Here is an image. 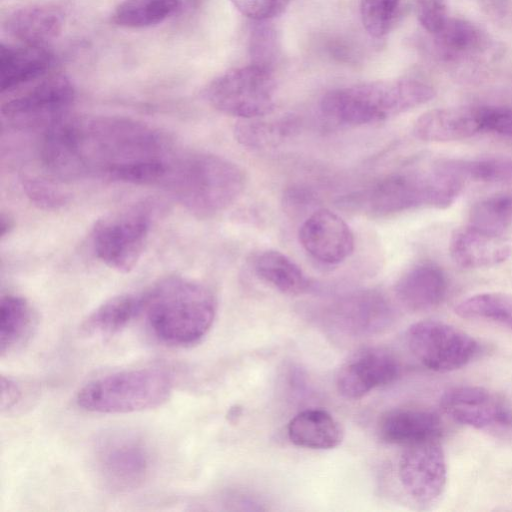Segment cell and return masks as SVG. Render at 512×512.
<instances>
[{"instance_id": "obj_28", "label": "cell", "mask_w": 512, "mask_h": 512, "mask_svg": "<svg viewBox=\"0 0 512 512\" xmlns=\"http://www.w3.org/2000/svg\"><path fill=\"white\" fill-rule=\"evenodd\" d=\"M33 312L28 301L18 295L2 296L0 301V354L9 355L30 336Z\"/></svg>"}, {"instance_id": "obj_32", "label": "cell", "mask_w": 512, "mask_h": 512, "mask_svg": "<svg viewBox=\"0 0 512 512\" xmlns=\"http://www.w3.org/2000/svg\"><path fill=\"white\" fill-rule=\"evenodd\" d=\"M468 225L498 235L512 228V191L495 193L476 202L470 209Z\"/></svg>"}, {"instance_id": "obj_38", "label": "cell", "mask_w": 512, "mask_h": 512, "mask_svg": "<svg viewBox=\"0 0 512 512\" xmlns=\"http://www.w3.org/2000/svg\"><path fill=\"white\" fill-rule=\"evenodd\" d=\"M415 12L421 26L431 35L448 20L447 0H415Z\"/></svg>"}, {"instance_id": "obj_27", "label": "cell", "mask_w": 512, "mask_h": 512, "mask_svg": "<svg viewBox=\"0 0 512 512\" xmlns=\"http://www.w3.org/2000/svg\"><path fill=\"white\" fill-rule=\"evenodd\" d=\"M433 167L461 182L512 183V158L441 159Z\"/></svg>"}, {"instance_id": "obj_31", "label": "cell", "mask_w": 512, "mask_h": 512, "mask_svg": "<svg viewBox=\"0 0 512 512\" xmlns=\"http://www.w3.org/2000/svg\"><path fill=\"white\" fill-rule=\"evenodd\" d=\"M263 118L242 119L237 122L234 135L242 146L251 149L274 147L292 135L296 128L295 121L290 118L269 121Z\"/></svg>"}, {"instance_id": "obj_36", "label": "cell", "mask_w": 512, "mask_h": 512, "mask_svg": "<svg viewBox=\"0 0 512 512\" xmlns=\"http://www.w3.org/2000/svg\"><path fill=\"white\" fill-rule=\"evenodd\" d=\"M482 132L512 137V108L506 106H478Z\"/></svg>"}, {"instance_id": "obj_34", "label": "cell", "mask_w": 512, "mask_h": 512, "mask_svg": "<svg viewBox=\"0 0 512 512\" xmlns=\"http://www.w3.org/2000/svg\"><path fill=\"white\" fill-rule=\"evenodd\" d=\"M248 52L250 64L274 71L280 58V41L275 29L266 24L254 26L248 40Z\"/></svg>"}, {"instance_id": "obj_15", "label": "cell", "mask_w": 512, "mask_h": 512, "mask_svg": "<svg viewBox=\"0 0 512 512\" xmlns=\"http://www.w3.org/2000/svg\"><path fill=\"white\" fill-rule=\"evenodd\" d=\"M399 372V363L392 353L380 347H366L342 364L336 376V386L343 397L358 399L375 388L392 383Z\"/></svg>"}, {"instance_id": "obj_1", "label": "cell", "mask_w": 512, "mask_h": 512, "mask_svg": "<svg viewBox=\"0 0 512 512\" xmlns=\"http://www.w3.org/2000/svg\"><path fill=\"white\" fill-rule=\"evenodd\" d=\"M53 136L70 181L97 177L162 186L177 154L161 131L126 117L67 115Z\"/></svg>"}, {"instance_id": "obj_20", "label": "cell", "mask_w": 512, "mask_h": 512, "mask_svg": "<svg viewBox=\"0 0 512 512\" xmlns=\"http://www.w3.org/2000/svg\"><path fill=\"white\" fill-rule=\"evenodd\" d=\"M436 54L445 61L477 60L491 56L494 43L475 23L449 17L444 26L433 34Z\"/></svg>"}, {"instance_id": "obj_6", "label": "cell", "mask_w": 512, "mask_h": 512, "mask_svg": "<svg viewBox=\"0 0 512 512\" xmlns=\"http://www.w3.org/2000/svg\"><path fill=\"white\" fill-rule=\"evenodd\" d=\"M172 389L173 380L167 371L136 368L86 383L75 400L80 408L93 413H134L161 406L169 399Z\"/></svg>"}, {"instance_id": "obj_8", "label": "cell", "mask_w": 512, "mask_h": 512, "mask_svg": "<svg viewBox=\"0 0 512 512\" xmlns=\"http://www.w3.org/2000/svg\"><path fill=\"white\" fill-rule=\"evenodd\" d=\"M273 71L250 64L219 75L205 89V98L216 110L242 119L265 117L275 106Z\"/></svg>"}, {"instance_id": "obj_30", "label": "cell", "mask_w": 512, "mask_h": 512, "mask_svg": "<svg viewBox=\"0 0 512 512\" xmlns=\"http://www.w3.org/2000/svg\"><path fill=\"white\" fill-rule=\"evenodd\" d=\"M454 312L465 319L494 323L512 330V294L483 292L457 302Z\"/></svg>"}, {"instance_id": "obj_13", "label": "cell", "mask_w": 512, "mask_h": 512, "mask_svg": "<svg viewBox=\"0 0 512 512\" xmlns=\"http://www.w3.org/2000/svg\"><path fill=\"white\" fill-rule=\"evenodd\" d=\"M398 478L415 501L424 504L438 499L447 481L446 459L439 441L406 446L398 462Z\"/></svg>"}, {"instance_id": "obj_2", "label": "cell", "mask_w": 512, "mask_h": 512, "mask_svg": "<svg viewBox=\"0 0 512 512\" xmlns=\"http://www.w3.org/2000/svg\"><path fill=\"white\" fill-rule=\"evenodd\" d=\"M143 315L154 336L175 347L198 343L216 315V299L204 284L182 276L164 278L144 291Z\"/></svg>"}, {"instance_id": "obj_26", "label": "cell", "mask_w": 512, "mask_h": 512, "mask_svg": "<svg viewBox=\"0 0 512 512\" xmlns=\"http://www.w3.org/2000/svg\"><path fill=\"white\" fill-rule=\"evenodd\" d=\"M253 267L258 277L284 294L300 295L311 285L301 267L277 250L259 253L254 259Z\"/></svg>"}, {"instance_id": "obj_33", "label": "cell", "mask_w": 512, "mask_h": 512, "mask_svg": "<svg viewBox=\"0 0 512 512\" xmlns=\"http://www.w3.org/2000/svg\"><path fill=\"white\" fill-rule=\"evenodd\" d=\"M402 0H360V18L373 38L384 37L395 23Z\"/></svg>"}, {"instance_id": "obj_11", "label": "cell", "mask_w": 512, "mask_h": 512, "mask_svg": "<svg viewBox=\"0 0 512 512\" xmlns=\"http://www.w3.org/2000/svg\"><path fill=\"white\" fill-rule=\"evenodd\" d=\"M75 98V88L64 74L46 75L24 93L1 107L3 118L21 129H46L68 115Z\"/></svg>"}, {"instance_id": "obj_22", "label": "cell", "mask_w": 512, "mask_h": 512, "mask_svg": "<svg viewBox=\"0 0 512 512\" xmlns=\"http://www.w3.org/2000/svg\"><path fill=\"white\" fill-rule=\"evenodd\" d=\"M53 63L54 57L46 47L2 43L0 47L1 92H11L43 78L51 70Z\"/></svg>"}, {"instance_id": "obj_40", "label": "cell", "mask_w": 512, "mask_h": 512, "mask_svg": "<svg viewBox=\"0 0 512 512\" xmlns=\"http://www.w3.org/2000/svg\"><path fill=\"white\" fill-rule=\"evenodd\" d=\"M284 205L288 212H299L305 208H309V205L315 200L314 195L311 191L302 187H292L285 192L283 197Z\"/></svg>"}, {"instance_id": "obj_21", "label": "cell", "mask_w": 512, "mask_h": 512, "mask_svg": "<svg viewBox=\"0 0 512 512\" xmlns=\"http://www.w3.org/2000/svg\"><path fill=\"white\" fill-rule=\"evenodd\" d=\"M442 421L431 411L422 409H394L386 412L377 426L379 439L388 444L410 446L439 440Z\"/></svg>"}, {"instance_id": "obj_5", "label": "cell", "mask_w": 512, "mask_h": 512, "mask_svg": "<svg viewBox=\"0 0 512 512\" xmlns=\"http://www.w3.org/2000/svg\"><path fill=\"white\" fill-rule=\"evenodd\" d=\"M462 187L463 182L434 167L430 171H400L343 197L340 204L377 217L420 207L446 209L456 201Z\"/></svg>"}, {"instance_id": "obj_9", "label": "cell", "mask_w": 512, "mask_h": 512, "mask_svg": "<svg viewBox=\"0 0 512 512\" xmlns=\"http://www.w3.org/2000/svg\"><path fill=\"white\" fill-rule=\"evenodd\" d=\"M95 465L104 486L114 492H129L143 485L151 470L147 443L131 432H112L96 443Z\"/></svg>"}, {"instance_id": "obj_25", "label": "cell", "mask_w": 512, "mask_h": 512, "mask_svg": "<svg viewBox=\"0 0 512 512\" xmlns=\"http://www.w3.org/2000/svg\"><path fill=\"white\" fill-rule=\"evenodd\" d=\"M144 293L114 296L92 311L81 328L90 336H111L126 328L143 313Z\"/></svg>"}, {"instance_id": "obj_39", "label": "cell", "mask_w": 512, "mask_h": 512, "mask_svg": "<svg viewBox=\"0 0 512 512\" xmlns=\"http://www.w3.org/2000/svg\"><path fill=\"white\" fill-rule=\"evenodd\" d=\"M23 387L10 376H1V410L9 412L15 409L23 399Z\"/></svg>"}, {"instance_id": "obj_41", "label": "cell", "mask_w": 512, "mask_h": 512, "mask_svg": "<svg viewBox=\"0 0 512 512\" xmlns=\"http://www.w3.org/2000/svg\"><path fill=\"white\" fill-rule=\"evenodd\" d=\"M13 228V221L4 214L1 215V224H0V235L1 238L5 237L6 234L10 232V230Z\"/></svg>"}, {"instance_id": "obj_16", "label": "cell", "mask_w": 512, "mask_h": 512, "mask_svg": "<svg viewBox=\"0 0 512 512\" xmlns=\"http://www.w3.org/2000/svg\"><path fill=\"white\" fill-rule=\"evenodd\" d=\"M299 241L315 260L336 265L346 260L355 246L348 224L329 209L312 212L299 229Z\"/></svg>"}, {"instance_id": "obj_37", "label": "cell", "mask_w": 512, "mask_h": 512, "mask_svg": "<svg viewBox=\"0 0 512 512\" xmlns=\"http://www.w3.org/2000/svg\"><path fill=\"white\" fill-rule=\"evenodd\" d=\"M233 6L245 17L257 22H265L281 15L290 0H230Z\"/></svg>"}, {"instance_id": "obj_24", "label": "cell", "mask_w": 512, "mask_h": 512, "mask_svg": "<svg viewBox=\"0 0 512 512\" xmlns=\"http://www.w3.org/2000/svg\"><path fill=\"white\" fill-rule=\"evenodd\" d=\"M287 433L294 445L316 450L332 449L343 439L340 423L323 409L299 412L290 420Z\"/></svg>"}, {"instance_id": "obj_3", "label": "cell", "mask_w": 512, "mask_h": 512, "mask_svg": "<svg viewBox=\"0 0 512 512\" xmlns=\"http://www.w3.org/2000/svg\"><path fill=\"white\" fill-rule=\"evenodd\" d=\"M246 184L243 169L224 157L192 152L177 154L162 185L187 211L201 218L230 207Z\"/></svg>"}, {"instance_id": "obj_19", "label": "cell", "mask_w": 512, "mask_h": 512, "mask_svg": "<svg viewBox=\"0 0 512 512\" xmlns=\"http://www.w3.org/2000/svg\"><path fill=\"white\" fill-rule=\"evenodd\" d=\"M444 271L433 262H421L407 270L395 285L400 304L412 312H425L439 306L447 294Z\"/></svg>"}, {"instance_id": "obj_10", "label": "cell", "mask_w": 512, "mask_h": 512, "mask_svg": "<svg viewBox=\"0 0 512 512\" xmlns=\"http://www.w3.org/2000/svg\"><path fill=\"white\" fill-rule=\"evenodd\" d=\"M406 341L414 357L435 372L460 369L479 353V343L471 335L438 320L412 324L407 330Z\"/></svg>"}, {"instance_id": "obj_17", "label": "cell", "mask_w": 512, "mask_h": 512, "mask_svg": "<svg viewBox=\"0 0 512 512\" xmlns=\"http://www.w3.org/2000/svg\"><path fill=\"white\" fill-rule=\"evenodd\" d=\"M449 253L455 264L465 269L487 268L504 263L512 255V242L498 235L465 225L454 231Z\"/></svg>"}, {"instance_id": "obj_14", "label": "cell", "mask_w": 512, "mask_h": 512, "mask_svg": "<svg viewBox=\"0 0 512 512\" xmlns=\"http://www.w3.org/2000/svg\"><path fill=\"white\" fill-rule=\"evenodd\" d=\"M329 322L337 330L352 336L383 332L394 321L389 301L379 292L358 291L336 300L328 311Z\"/></svg>"}, {"instance_id": "obj_4", "label": "cell", "mask_w": 512, "mask_h": 512, "mask_svg": "<svg viewBox=\"0 0 512 512\" xmlns=\"http://www.w3.org/2000/svg\"><path fill=\"white\" fill-rule=\"evenodd\" d=\"M434 96L433 87L419 80H377L330 90L322 97L320 109L338 124L359 126L398 116Z\"/></svg>"}, {"instance_id": "obj_23", "label": "cell", "mask_w": 512, "mask_h": 512, "mask_svg": "<svg viewBox=\"0 0 512 512\" xmlns=\"http://www.w3.org/2000/svg\"><path fill=\"white\" fill-rule=\"evenodd\" d=\"M413 135L427 142H450L481 133L478 106L438 108L420 115Z\"/></svg>"}, {"instance_id": "obj_7", "label": "cell", "mask_w": 512, "mask_h": 512, "mask_svg": "<svg viewBox=\"0 0 512 512\" xmlns=\"http://www.w3.org/2000/svg\"><path fill=\"white\" fill-rule=\"evenodd\" d=\"M152 209L137 205L95 222L91 245L95 256L109 268L130 272L141 258L151 230Z\"/></svg>"}, {"instance_id": "obj_35", "label": "cell", "mask_w": 512, "mask_h": 512, "mask_svg": "<svg viewBox=\"0 0 512 512\" xmlns=\"http://www.w3.org/2000/svg\"><path fill=\"white\" fill-rule=\"evenodd\" d=\"M22 186L30 201L43 209H58L67 201L65 194L45 179L25 176Z\"/></svg>"}, {"instance_id": "obj_29", "label": "cell", "mask_w": 512, "mask_h": 512, "mask_svg": "<svg viewBox=\"0 0 512 512\" xmlns=\"http://www.w3.org/2000/svg\"><path fill=\"white\" fill-rule=\"evenodd\" d=\"M181 5L182 0H122L112 13V21L124 28H148L172 17Z\"/></svg>"}, {"instance_id": "obj_18", "label": "cell", "mask_w": 512, "mask_h": 512, "mask_svg": "<svg viewBox=\"0 0 512 512\" xmlns=\"http://www.w3.org/2000/svg\"><path fill=\"white\" fill-rule=\"evenodd\" d=\"M64 22V13L57 6L31 4L12 10L3 28L19 43L46 47L62 33Z\"/></svg>"}, {"instance_id": "obj_12", "label": "cell", "mask_w": 512, "mask_h": 512, "mask_svg": "<svg viewBox=\"0 0 512 512\" xmlns=\"http://www.w3.org/2000/svg\"><path fill=\"white\" fill-rule=\"evenodd\" d=\"M440 407L455 422L494 436L512 435V408L500 395L484 387L460 385L449 388Z\"/></svg>"}]
</instances>
